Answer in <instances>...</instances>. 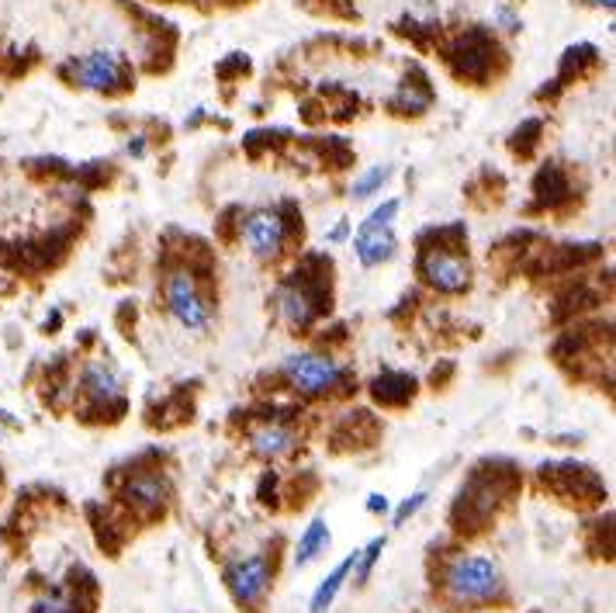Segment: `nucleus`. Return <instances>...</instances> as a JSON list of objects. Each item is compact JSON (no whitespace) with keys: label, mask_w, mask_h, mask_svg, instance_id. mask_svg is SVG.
<instances>
[{"label":"nucleus","mask_w":616,"mask_h":613,"mask_svg":"<svg viewBox=\"0 0 616 613\" xmlns=\"http://www.w3.org/2000/svg\"><path fill=\"white\" fill-rule=\"evenodd\" d=\"M402 204L399 201H384L381 209H375L371 215H367V222L357 229L354 236V250H357V260L364 263V268H378V263L392 260L399 239H395V215H399Z\"/></svg>","instance_id":"nucleus-2"},{"label":"nucleus","mask_w":616,"mask_h":613,"mask_svg":"<svg viewBox=\"0 0 616 613\" xmlns=\"http://www.w3.org/2000/svg\"><path fill=\"white\" fill-rule=\"evenodd\" d=\"M84 388H87V392H91L97 402H108V399L118 396L121 381H118L115 367H108V364H91L87 372H84Z\"/></svg>","instance_id":"nucleus-14"},{"label":"nucleus","mask_w":616,"mask_h":613,"mask_svg":"<svg viewBox=\"0 0 616 613\" xmlns=\"http://www.w3.org/2000/svg\"><path fill=\"white\" fill-rule=\"evenodd\" d=\"M246 243L257 257H274L284 243V222L277 212H253L246 219Z\"/></svg>","instance_id":"nucleus-7"},{"label":"nucleus","mask_w":616,"mask_h":613,"mask_svg":"<svg viewBox=\"0 0 616 613\" xmlns=\"http://www.w3.org/2000/svg\"><path fill=\"white\" fill-rule=\"evenodd\" d=\"M354 562H357V551L351 558H343L330 576H325L322 582H319V589L312 592V603H308V613H325L333 603H336V597H340V589H343V582H346V576H351L354 571Z\"/></svg>","instance_id":"nucleus-9"},{"label":"nucleus","mask_w":616,"mask_h":613,"mask_svg":"<svg viewBox=\"0 0 616 613\" xmlns=\"http://www.w3.org/2000/svg\"><path fill=\"white\" fill-rule=\"evenodd\" d=\"M589 4H595V8H613V0H589Z\"/></svg>","instance_id":"nucleus-20"},{"label":"nucleus","mask_w":616,"mask_h":613,"mask_svg":"<svg viewBox=\"0 0 616 613\" xmlns=\"http://www.w3.org/2000/svg\"><path fill=\"white\" fill-rule=\"evenodd\" d=\"M388 177H392V167H371V170H364V174L354 180V198H371Z\"/></svg>","instance_id":"nucleus-16"},{"label":"nucleus","mask_w":616,"mask_h":613,"mask_svg":"<svg viewBox=\"0 0 616 613\" xmlns=\"http://www.w3.org/2000/svg\"><path fill=\"white\" fill-rule=\"evenodd\" d=\"M222 579L239 606H257L263 600L266 586H271V562H266V555H250L242 562H233L222 571Z\"/></svg>","instance_id":"nucleus-3"},{"label":"nucleus","mask_w":616,"mask_h":613,"mask_svg":"<svg viewBox=\"0 0 616 613\" xmlns=\"http://www.w3.org/2000/svg\"><path fill=\"white\" fill-rule=\"evenodd\" d=\"M295 447V434L287 431V426H277V423H266L260 431H253V451L263 455V458H281Z\"/></svg>","instance_id":"nucleus-10"},{"label":"nucleus","mask_w":616,"mask_h":613,"mask_svg":"<svg viewBox=\"0 0 616 613\" xmlns=\"http://www.w3.org/2000/svg\"><path fill=\"white\" fill-rule=\"evenodd\" d=\"M32 610H35V613H76V603H73L70 592L56 589V592H49V597L38 600Z\"/></svg>","instance_id":"nucleus-17"},{"label":"nucleus","mask_w":616,"mask_h":613,"mask_svg":"<svg viewBox=\"0 0 616 613\" xmlns=\"http://www.w3.org/2000/svg\"><path fill=\"white\" fill-rule=\"evenodd\" d=\"M381 551H384V538H375L364 551H357V562H354V576H357V582H367V579H371V568L378 565Z\"/></svg>","instance_id":"nucleus-15"},{"label":"nucleus","mask_w":616,"mask_h":613,"mask_svg":"<svg viewBox=\"0 0 616 613\" xmlns=\"http://www.w3.org/2000/svg\"><path fill=\"white\" fill-rule=\"evenodd\" d=\"M126 499L142 509H156V506H163V499H167V485H163V479H156V475H139L129 482Z\"/></svg>","instance_id":"nucleus-12"},{"label":"nucleus","mask_w":616,"mask_h":613,"mask_svg":"<svg viewBox=\"0 0 616 613\" xmlns=\"http://www.w3.org/2000/svg\"><path fill=\"white\" fill-rule=\"evenodd\" d=\"M73 80L87 91H111L121 80V56L115 49H94L73 63Z\"/></svg>","instance_id":"nucleus-6"},{"label":"nucleus","mask_w":616,"mask_h":613,"mask_svg":"<svg viewBox=\"0 0 616 613\" xmlns=\"http://www.w3.org/2000/svg\"><path fill=\"white\" fill-rule=\"evenodd\" d=\"M325 544H330V523L319 517V520H312L305 527V534H301V541L295 547V565L305 568L308 562H316L319 551H325Z\"/></svg>","instance_id":"nucleus-11"},{"label":"nucleus","mask_w":616,"mask_h":613,"mask_svg":"<svg viewBox=\"0 0 616 613\" xmlns=\"http://www.w3.org/2000/svg\"><path fill=\"white\" fill-rule=\"evenodd\" d=\"M167 309L188 333H201L204 326H209V319H212L209 305H204V298L198 292V284L188 274H170V281H167Z\"/></svg>","instance_id":"nucleus-5"},{"label":"nucleus","mask_w":616,"mask_h":613,"mask_svg":"<svg viewBox=\"0 0 616 613\" xmlns=\"http://www.w3.org/2000/svg\"><path fill=\"white\" fill-rule=\"evenodd\" d=\"M281 313H284V319L292 322V326L305 330V326L312 322V316H316V298L308 295V292H301V288H287L281 295Z\"/></svg>","instance_id":"nucleus-13"},{"label":"nucleus","mask_w":616,"mask_h":613,"mask_svg":"<svg viewBox=\"0 0 616 613\" xmlns=\"http://www.w3.org/2000/svg\"><path fill=\"white\" fill-rule=\"evenodd\" d=\"M367 509H371V514H388V499L384 496H371V499H367Z\"/></svg>","instance_id":"nucleus-19"},{"label":"nucleus","mask_w":616,"mask_h":613,"mask_svg":"<svg viewBox=\"0 0 616 613\" xmlns=\"http://www.w3.org/2000/svg\"><path fill=\"white\" fill-rule=\"evenodd\" d=\"M423 503H426V493H413V496H408L399 509H395V523L402 527L408 517H413L416 514V509H423Z\"/></svg>","instance_id":"nucleus-18"},{"label":"nucleus","mask_w":616,"mask_h":613,"mask_svg":"<svg viewBox=\"0 0 616 613\" xmlns=\"http://www.w3.org/2000/svg\"><path fill=\"white\" fill-rule=\"evenodd\" d=\"M447 589L458 603H485L502 592V571L485 555H461L447 565Z\"/></svg>","instance_id":"nucleus-1"},{"label":"nucleus","mask_w":616,"mask_h":613,"mask_svg":"<svg viewBox=\"0 0 616 613\" xmlns=\"http://www.w3.org/2000/svg\"><path fill=\"white\" fill-rule=\"evenodd\" d=\"M423 274L440 292H461L467 284V263L454 254H429L423 260Z\"/></svg>","instance_id":"nucleus-8"},{"label":"nucleus","mask_w":616,"mask_h":613,"mask_svg":"<svg viewBox=\"0 0 616 613\" xmlns=\"http://www.w3.org/2000/svg\"><path fill=\"white\" fill-rule=\"evenodd\" d=\"M284 375L301 392H325L343 378V364L325 354H292L284 361Z\"/></svg>","instance_id":"nucleus-4"}]
</instances>
